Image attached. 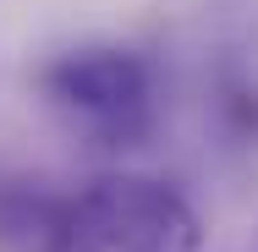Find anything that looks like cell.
I'll return each mask as SVG.
<instances>
[{
  "instance_id": "6da1fadb",
  "label": "cell",
  "mask_w": 258,
  "mask_h": 252,
  "mask_svg": "<svg viewBox=\"0 0 258 252\" xmlns=\"http://www.w3.org/2000/svg\"><path fill=\"white\" fill-rule=\"evenodd\" d=\"M50 110L99 148H138L159 126V71L126 44H77L39 71Z\"/></svg>"
},
{
  "instance_id": "7a4b0ae2",
  "label": "cell",
  "mask_w": 258,
  "mask_h": 252,
  "mask_svg": "<svg viewBox=\"0 0 258 252\" xmlns=\"http://www.w3.org/2000/svg\"><path fill=\"white\" fill-rule=\"evenodd\" d=\"M104 252H204V219L170 181L110 170L66 203Z\"/></svg>"
},
{
  "instance_id": "3957f363",
  "label": "cell",
  "mask_w": 258,
  "mask_h": 252,
  "mask_svg": "<svg viewBox=\"0 0 258 252\" xmlns=\"http://www.w3.org/2000/svg\"><path fill=\"white\" fill-rule=\"evenodd\" d=\"M44 252H104V247L77 225V219H72V208L60 203L50 219H44Z\"/></svg>"
}]
</instances>
